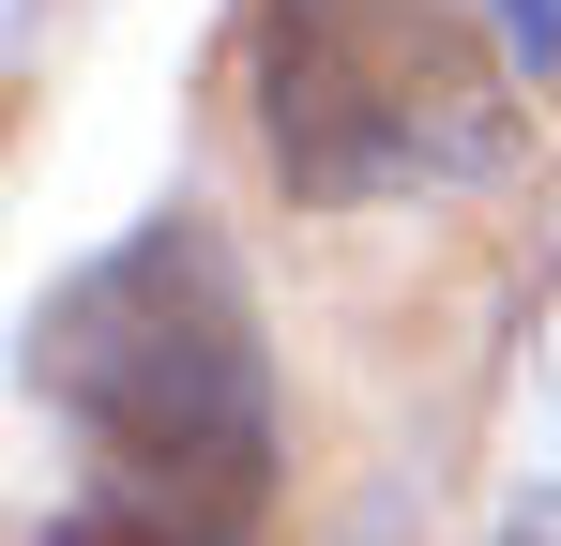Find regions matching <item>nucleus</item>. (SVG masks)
I'll return each mask as SVG.
<instances>
[{"instance_id":"f257e3e1","label":"nucleus","mask_w":561,"mask_h":546,"mask_svg":"<svg viewBox=\"0 0 561 546\" xmlns=\"http://www.w3.org/2000/svg\"><path fill=\"white\" fill-rule=\"evenodd\" d=\"M31 395L106 455V486L183 501V516H243L274 486V350L228 243L197 213H152L137 243L46 288L31 319Z\"/></svg>"},{"instance_id":"7ed1b4c3","label":"nucleus","mask_w":561,"mask_h":546,"mask_svg":"<svg viewBox=\"0 0 561 546\" xmlns=\"http://www.w3.org/2000/svg\"><path fill=\"white\" fill-rule=\"evenodd\" d=\"M31 546H259L243 516H183V501H137V486H92V501H61Z\"/></svg>"},{"instance_id":"f03ea898","label":"nucleus","mask_w":561,"mask_h":546,"mask_svg":"<svg viewBox=\"0 0 561 546\" xmlns=\"http://www.w3.org/2000/svg\"><path fill=\"white\" fill-rule=\"evenodd\" d=\"M259 152L304 213L456 197L516 168V77L470 31V0H259L243 31Z\"/></svg>"},{"instance_id":"20e7f679","label":"nucleus","mask_w":561,"mask_h":546,"mask_svg":"<svg viewBox=\"0 0 561 546\" xmlns=\"http://www.w3.org/2000/svg\"><path fill=\"white\" fill-rule=\"evenodd\" d=\"M516 31H531V61L561 77V0H516Z\"/></svg>"}]
</instances>
